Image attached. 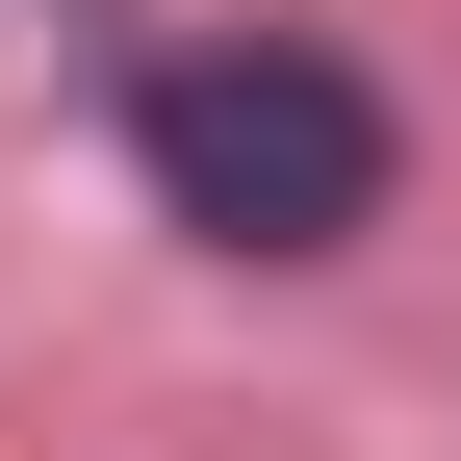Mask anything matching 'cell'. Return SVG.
Instances as JSON below:
<instances>
[{
	"label": "cell",
	"instance_id": "6da1fadb",
	"mask_svg": "<svg viewBox=\"0 0 461 461\" xmlns=\"http://www.w3.org/2000/svg\"><path fill=\"white\" fill-rule=\"evenodd\" d=\"M129 154L154 205L205 230V257H333V230H384V103L333 77L308 26H205L129 77Z\"/></svg>",
	"mask_w": 461,
	"mask_h": 461
}]
</instances>
